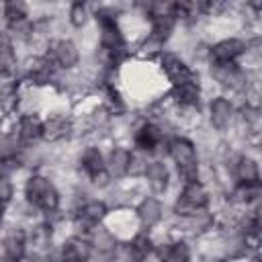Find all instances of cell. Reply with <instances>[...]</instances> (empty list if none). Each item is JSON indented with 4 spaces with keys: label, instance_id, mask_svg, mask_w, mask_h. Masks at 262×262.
Segmentation results:
<instances>
[{
    "label": "cell",
    "instance_id": "obj_1",
    "mask_svg": "<svg viewBox=\"0 0 262 262\" xmlns=\"http://www.w3.org/2000/svg\"><path fill=\"white\" fill-rule=\"evenodd\" d=\"M170 156L178 166V172L182 176V180L188 182H196L199 176V166H196V154H194V145L182 137H176L170 141Z\"/></svg>",
    "mask_w": 262,
    "mask_h": 262
},
{
    "label": "cell",
    "instance_id": "obj_2",
    "mask_svg": "<svg viewBox=\"0 0 262 262\" xmlns=\"http://www.w3.org/2000/svg\"><path fill=\"white\" fill-rule=\"evenodd\" d=\"M209 203L207 190L201 182H188L176 203V213L178 215H196L199 211H203Z\"/></svg>",
    "mask_w": 262,
    "mask_h": 262
},
{
    "label": "cell",
    "instance_id": "obj_3",
    "mask_svg": "<svg viewBox=\"0 0 262 262\" xmlns=\"http://www.w3.org/2000/svg\"><path fill=\"white\" fill-rule=\"evenodd\" d=\"M82 168L88 172V176L92 178L94 184H106L108 182V172L104 168V162H102V156L96 147H88L84 154H82Z\"/></svg>",
    "mask_w": 262,
    "mask_h": 262
},
{
    "label": "cell",
    "instance_id": "obj_4",
    "mask_svg": "<svg viewBox=\"0 0 262 262\" xmlns=\"http://www.w3.org/2000/svg\"><path fill=\"white\" fill-rule=\"evenodd\" d=\"M98 20H100V41H102V49L115 57V53L121 51V47H123V39H121V33H119L117 25H115V18H113V16H106V14H100Z\"/></svg>",
    "mask_w": 262,
    "mask_h": 262
},
{
    "label": "cell",
    "instance_id": "obj_5",
    "mask_svg": "<svg viewBox=\"0 0 262 262\" xmlns=\"http://www.w3.org/2000/svg\"><path fill=\"white\" fill-rule=\"evenodd\" d=\"M162 66H164V70H166V74H168V78H170V82L174 86L184 84V82H188V80L194 78L192 72L186 68V63L180 57H176L174 53H166L162 57Z\"/></svg>",
    "mask_w": 262,
    "mask_h": 262
},
{
    "label": "cell",
    "instance_id": "obj_6",
    "mask_svg": "<svg viewBox=\"0 0 262 262\" xmlns=\"http://www.w3.org/2000/svg\"><path fill=\"white\" fill-rule=\"evenodd\" d=\"M244 49H246V45L239 39H225L211 49V57L215 63H233V59L239 57L244 53Z\"/></svg>",
    "mask_w": 262,
    "mask_h": 262
},
{
    "label": "cell",
    "instance_id": "obj_7",
    "mask_svg": "<svg viewBox=\"0 0 262 262\" xmlns=\"http://www.w3.org/2000/svg\"><path fill=\"white\" fill-rule=\"evenodd\" d=\"M25 246H27L25 231L20 227H12L4 237V252H6L8 260H12V262L20 260L25 254Z\"/></svg>",
    "mask_w": 262,
    "mask_h": 262
},
{
    "label": "cell",
    "instance_id": "obj_8",
    "mask_svg": "<svg viewBox=\"0 0 262 262\" xmlns=\"http://www.w3.org/2000/svg\"><path fill=\"white\" fill-rule=\"evenodd\" d=\"M61 258L63 262H86L90 258V244L84 242L82 237H72L70 242L63 244Z\"/></svg>",
    "mask_w": 262,
    "mask_h": 262
},
{
    "label": "cell",
    "instance_id": "obj_9",
    "mask_svg": "<svg viewBox=\"0 0 262 262\" xmlns=\"http://www.w3.org/2000/svg\"><path fill=\"white\" fill-rule=\"evenodd\" d=\"M213 76L223 84V86H233L239 88L244 84V74L235 63H215L213 66Z\"/></svg>",
    "mask_w": 262,
    "mask_h": 262
},
{
    "label": "cell",
    "instance_id": "obj_10",
    "mask_svg": "<svg viewBox=\"0 0 262 262\" xmlns=\"http://www.w3.org/2000/svg\"><path fill=\"white\" fill-rule=\"evenodd\" d=\"M231 115H233V106L229 100L215 98L211 102V123L215 129H219V131L227 129V125L231 123Z\"/></svg>",
    "mask_w": 262,
    "mask_h": 262
},
{
    "label": "cell",
    "instance_id": "obj_11",
    "mask_svg": "<svg viewBox=\"0 0 262 262\" xmlns=\"http://www.w3.org/2000/svg\"><path fill=\"white\" fill-rule=\"evenodd\" d=\"M16 72V57L12 51V43L6 33H0V76L10 78Z\"/></svg>",
    "mask_w": 262,
    "mask_h": 262
},
{
    "label": "cell",
    "instance_id": "obj_12",
    "mask_svg": "<svg viewBox=\"0 0 262 262\" xmlns=\"http://www.w3.org/2000/svg\"><path fill=\"white\" fill-rule=\"evenodd\" d=\"M68 133H70V121L63 117H51L41 125V137H45L47 141L63 139Z\"/></svg>",
    "mask_w": 262,
    "mask_h": 262
},
{
    "label": "cell",
    "instance_id": "obj_13",
    "mask_svg": "<svg viewBox=\"0 0 262 262\" xmlns=\"http://www.w3.org/2000/svg\"><path fill=\"white\" fill-rule=\"evenodd\" d=\"M53 55L61 68H74L78 63V49L72 41H57L53 47Z\"/></svg>",
    "mask_w": 262,
    "mask_h": 262
},
{
    "label": "cell",
    "instance_id": "obj_14",
    "mask_svg": "<svg viewBox=\"0 0 262 262\" xmlns=\"http://www.w3.org/2000/svg\"><path fill=\"white\" fill-rule=\"evenodd\" d=\"M162 141V131L156 127V125H143V127H139V131L135 133V143H137V147H141V149H145V151H151L158 143Z\"/></svg>",
    "mask_w": 262,
    "mask_h": 262
},
{
    "label": "cell",
    "instance_id": "obj_15",
    "mask_svg": "<svg viewBox=\"0 0 262 262\" xmlns=\"http://www.w3.org/2000/svg\"><path fill=\"white\" fill-rule=\"evenodd\" d=\"M145 174H147V182H149L154 192L166 190V186H168V170H166V166L162 162H151L145 168Z\"/></svg>",
    "mask_w": 262,
    "mask_h": 262
},
{
    "label": "cell",
    "instance_id": "obj_16",
    "mask_svg": "<svg viewBox=\"0 0 262 262\" xmlns=\"http://www.w3.org/2000/svg\"><path fill=\"white\" fill-rule=\"evenodd\" d=\"M199 94H201V90H199V84H196L194 78L188 80V82H184V84L174 86V96H176V100H178L180 104H184V106L196 104V102H199Z\"/></svg>",
    "mask_w": 262,
    "mask_h": 262
},
{
    "label": "cell",
    "instance_id": "obj_17",
    "mask_svg": "<svg viewBox=\"0 0 262 262\" xmlns=\"http://www.w3.org/2000/svg\"><path fill=\"white\" fill-rule=\"evenodd\" d=\"M51 188H53V186L49 184L47 178H43V176H33V178H29L25 192H27V199H29L33 205H39L41 199H43Z\"/></svg>",
    "mask_w": 262,
    "mask_h": 262
},
{
    "label": "cell",
    "instance_id": "obj_18",
    "mask_svg": "<svg viewBox=\"0 0 262 262\" xmlns=\"http://www.w3.org/2000/svg\"><path fill=\"white\" fill-rule=\"evenodd\" d=\"M139 221L143 227H154L158 221H160V215H162V207L156 199H145L139 207Z\"/></svg>",
    "mask_w": 262,
    "mask_h": 262
},
{
    "label": "cell",
    "instance_id": "obj_19",
    "mask_svg": "<svg viewBox=\"0 0 262 262\" xmlns=\"http://www.w3.org/2000/svg\"><path fill=\"white\" fill-rule=\"evenodd\" d=\"M106 213V207L98 201H90L82 207L80 211V223H84V227H94Z\"/></svg>",
    "mask_w": 262,
    "mask_h": 262
},
{
    "label": "cell",
    "instance_id": "obj_20",
    "mask_svg": "<svg viewBox=\"0 0 262 262\" xmlns=\"http://www.w3.org/2000/svg\"><path fill=\"white\" fill-rule=\"evenodd\" d=\"M235 172H237V178L242 180V184H258V180H260L258 164H256V160H252V158H242V160L237 162Z\"/></svg>",
    "mask_w": 262,
    "mask_h": 262
},
{
    "label": "cell",
    "instance_id": "obj_21",
    "mask_svg": "<svg viewBox=\"0 0 262 262\" xmlns=\"http://www.w3.org/2000/svg\"><path fill=\"white\" fill-rule=\"evenodd\" d=\"M160 258L162 262H188V248L182 242L166 244L160 248Z\"/></svg>",
    "mask_w": 262,
    "mask_h": 262
},
{
    "label": "cell",
    "instance_id": "obj_22",
    "mask_svg": "<svg viewBox=\"0 0 262 262\" xmlns=\"http://www.w3.org/2000/svg\"><path fill=\"white\" fill-rule=\"evenodd\" d=\"M29 76L37 84H45L51 78V63L45 57H35L29 61Z\"/></svg>",
    "mask_w": 262,
    "mask_h": 262
},
{
    "label": "cell",
    "instance_id": "obj_23",
    "mask_svg": "<svg viewBox=\"0 0 262 262\" xmlns=\"http://www.w3.org/2000/svg\"><path fill=\"white\" fill-rule=\"evenodd\" d=\"M18 137L23 141H35L37 137H41V123L37 117H23L18 123Z\"/></svg>",
    "mask_w": 262,
    "mask_h": 262
},
{
    "label": "cell",
    "instance_id": "obj_24",
    "mask_svg": "<svg viewBox=\"0 0 262 262\" xmlns=\"http://www.w3.org/2000/svg\"><path fill=\"white\" fill-rule=\"evenodd\" d=\"M172 27H174V16L172 14H158V16H154V27H151L154 39H158V41L168 39V35L172 33Z\"/></svg>",
    "mask_w": 262,
    "mask_h": 262
},
{
    "label": "cell",
    "instance_id": "obj_25",
    "mask_svg": "<svg viewBox=\"0 0 262 262\" xmlns=\"http://www.w3.org/2000/svg\"><path fill=\"white\" fill-rule=\"evenodd\" d=\"M129 160H131V154L123 147H117L113 154H111V172L115 176H123L129 168Z\"/></svg>",
    "mask_w": 262,
    "mask_h": 262
},
{
    "label": "cell",
    "instance_id": "obj_26",
    "mask_svg": "<svg viewBox=\"0 0 262 262\" xmlns=\"http://www.w3.org/2000/svg\"><path fill=\"white\" fill-rule=\"evenodd\" d=\"M4 16H6V20H8L12 27H16V25H20V23L25 20L27 8H25L23 2H6V6H4Z\"/></svg>",
    "mask_w": 262,
    "mask_h": 262
},
{
    "label": "cell",
    "instance_id": "obj_27",
    "mask_svg": "<svg viewBox=\"0 0 262 262\" xmlns=\"http://www.w3.org/2000/svg\"><path fill=\"white\" fill-rule=\"evenodd\" d=\"M260 194V184H239L235 188V199L242 203H250Z\"/></svg>",
    "mask_w": 262,
    "mask_h": 262
},
{
    "label": "cell",
    "instance_id": "obj_28",
    "mask_svg": "<svg viewBox=\"0 0 262 262\" xmlns=\"http://www.w3.org/2000/svg\"><path fill=\"white\" fill-rule=\"evenodd\" d=\"M86 16H88L86 6L82 2H74L72 8H70V20H72V25L74 27H82L86 23Z\"/></svg>",
    "mask_w": 262,
    "mask_h": 262
},
{
    "label": "cell",
    "instance_id": "obj_29",
    "mask_svg": "<svg viewBox=\"0 0 262 262\" xmlns=\"http://www.w3.org/2000/svg\"><path fill=\"white\" fill-rule=\"evenodd\" d=\"M14 104H16V92H12V90L0 92V119L4 115H8L14 108Z\"/></svg>",
    "mask_w": 262,
    "mask_h": 262
},
{
    "label": "cell",
    "instance_id": "obj_30",
    "mask_svg": "<svg viewBox=\"0 0 262 262\" xmlns=\"http://www.w3.org/2000/svg\"><path fill=\"white\" fill-rule=\"evenodd\" d=\"M57 205H59V196H57V192L51 188L43 199H41V203L37 205L39 209H43V211H47V213H51V211H55L57 209Z\"/></svg>",
    "mask_w": 262,
    "mask_h": 262
},
{
    "label": "cell",
    "instance_id": "obj_31",
    "mask_svg": "<svg viewBox=\"0 0 262 262\" xmlns=\"http://www.w3.org/2000/svg\"><path fill=\"white\" fill-rule=\"evenodd\" d=\"M113 246H115V242H113V237L106 231H98L96 233V248H98V252H108V250H113Z\"/></svg>",
    "mask_w": 262,
    "mask_h": 262
},
{
    "label": "cell",
    "instance_id": "obj_32",
    "mask_svg": "<svg viewBox=\"0 0 262 262\" xmlns=\"http://www.w3.org/2000/svg\"><path fill=\"white\" fill-rule=\"evenodd\" d=\"M12 199V184L6 176H0V203H8Z\"/></svg>",
    "mask_w": 262,
    "mask_h": 262
},
{
    "label": "cell",
    "instance_id": "obj_33",
    "mask_svg": "<svg viewBox=\"0 0 262 262\" xmlns=\"http://www.w3.org/2000/svg\"><path fill=\"white\" fill-rule=\"evenodd\" d=\"M2 211H4V205L0 203V219H2Z\"/></svg>",
    "mask_w": 262,
    "mask_h": 262
},
{
    "label": "cell",
    "instance_id": "obj_34",
    "mask_svg": "<svg viewBox=\"0 0 262 262\" xmlns=\"http://www.w3.org/2000/svg\"><path fill=\"white\" fill-rule=\"evenodd\" d=\"M252 262H258V258H254V260H252Z\"/></svg>",
    "mask_w": 262,
    "mask_h": 262
}]
</instances>
